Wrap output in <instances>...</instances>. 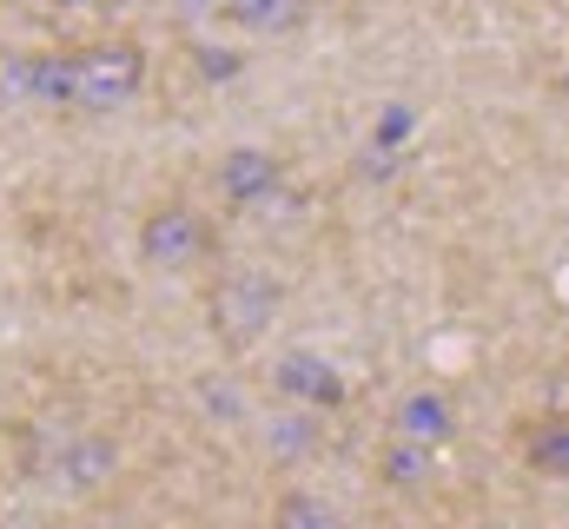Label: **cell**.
I'll return each instance as SVG.
<instances>
[{"label":"cell","mask_w":569,"mask_h":529,"mask_svg":"<svg viewBox=\"0 0 569 529\" xmlns=\"http://www.w3.org/2000/svg\"><path fill=\"white\" fill-rule=\"evenodd\" d=\"M226 20L246 33H298L311 20V0H226Z\"/></svg>","instance_id":"7"},{"label":"cell","mask_w":569,"mask_h":529,"mask_svg":"<svg viewBox=\"0 0 569 529\" xmlns=\"http://www.w3.org/2000/svg\"><path fill=\"white\" fill-rule=\"evenodd\" d=\"M179 13H226V0H179Z\"/></svg>","instance_id":"11"},{"label":"cell","mask_w":569,"mask_h":529,"mask_svg":"<svg viewBox=\"0 0 569 529\" xmlns=\"http://www.w3.org/2000/svg\"><path fill=\"white\" fill-rule=\"evenodd\" d=\"M279 385L291 397H305V403H345V385H338L331 365H318V358H284Z\"/></svg>","instance_id":"8"},{"label":"cell","mask_w":569,"mask_h":529,"mask_svg":"<svg viewBox=\"0 0 569 529\" xmlns=\"http://www.w3.org/2000/svg\"><path fill=\"white\" fill-rule=\"evenodd\" d=\"M284 179H291V166H284L279 152H266V146H232V152L219 159V172H212V186H219V199H226L232 212L272 206L284 192Z\"/></svg>","instance_id":"4"},{"label":"cell","mask_w":569,"mask_h":529,"mask_svg":"<svg viewBox=\"0 0 569 529\" xmlns=\"http://www.w3.org/2000/svg\"><path fill=\"white\" fill-rule=\"evenodd\" d=\"M510 450H517V463H523L530 477L569 483V410H537V417H517Z\"/></svg>","instance_id":"5"},{"label":"cell","mask_w":569,"mask_h":529,"mask_svg":"<svg viewBox=\"0 0 569 529\" xmlns=\"http://www.w3.org/2000/svg\"><path fill=\"white\" fill-rule=\"evenodd\" d=\"M133 252L159 278H212L219 271V252H226V232H219V219L206 206L159 199L140 219V232H133Z\"/></svg>","instance_id":"2"},{"label":"cell","mask_w":569,"mask_h":529,"mask_svg":"<svg viewBox=\"0 0 569 529\" xmlns=\"http://www.w3.org/2000/svg\"><path fill=\"white\" fill-rule=\"evenodd\" d=\"M279 305H284V285L259 264H219L206 278V331H212V345L226 358H246L272 331Z\"/></svg>","instance_id":"3"},{"label":"cell","mask_w":569,"mask_h":529,"mask_svg":"<svg viewBox=\"0 0 569 529\" xmlns=\"http://www.w3.org/2000/svg\"><path fill=\"white\" fill-rule=\"evenodd\" d=\"M272 529H345V523H338V510H331L318 490H279Z\"/></svg>","instance_id":"9"},{"label":"cell","mask_w":569,"mask_h":529,"mask_svg":"<svg viewBox=\"0 0 569 529\" xmlns=\"http://www.w3.org/2000/svg\"><path fill=\"white\" fill-rule=\"evenodd\" d=\"M146 80H152V60L133 33L47 47V53H27L13 67V87L33 107H60V113H120L146 93Z\"/></svg>","instance_id":"1"},{"label":"cell","mask_w":569,"mask_h":529,"mask_svg":"<svg viewBox=\"0 0 569 529\" xmlns=\"http://www.w3.org/2000/svg\"><path fill=\"white\" fill-rule=\"evenodd\" d=\"M378 470H385V483H398V490H418L430 470H437V457H430L425 443H405V437H391V443H385V457H378Z\"/></svg>","instance_id":"10"},{"label":"cell","mask_w":569,"mask_h":529,"mask_svg":"<svg viewBox=\"0 0 569 529\" xmlns=\"http://www.w3.org/2000/svg\"><path fill=\"white\" fill-rule=\"evenodd\" d=\"M391 437H405V443H450L457 437V397L443 391V385H418L411 397H398V410H391Z\"/></svg>","instance_id":"6"},{"label":"cell","mask_w":569,"mask_h":529,"mask_svg":"<svg viewBox=\"0 0 569 529\" xmlns=\"http://www.w3.org/2000/svg\"><path fill=\"white\" fill-rule=\"evenodd\" d=\"M67 7H87V13H100V7H120V0H67Z\"/></svg>","instance_id":"12"}]
</instances>
